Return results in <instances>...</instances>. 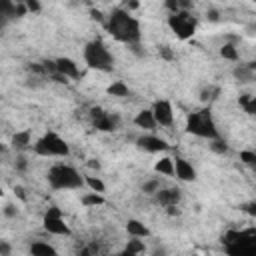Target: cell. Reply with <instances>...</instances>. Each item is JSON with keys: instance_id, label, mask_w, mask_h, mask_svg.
<instances>
[{"instance_id": "obj_1", "label": "cell", "mask_w": 256, "mask_h": 256, "mask_svg": "<svg viewBox=\"0 0 256 256\" xmlns=\"http://www.w3.org/2000/svg\"><path fill=\"white\" fill-rule=\"evenodd\" d=\"M106 28L118 42H124L130 46H136L140 42V36H142L140 34V22L134 16H130V12H126L124 8L112 10V14L106 20Z\"/></svg>"}, {"instance_id": "obj_2", "label": "cell", "mask_w": 256, "mask_h": 256, "mask_svg": "<svg viewBox=\"0 0 256 256\" xmlns=\"http://www.w3.org/2000/svg\"><path fill=\"white\" fill-rule=\"evenodd\" d=\"M46 180H48L50 188H54V190H74V188L84 186V178L80 176V172L74 166L64 164V162L50 166Z\"/></svg>"}, {"instance_id": "obj_3", "label": "cell", "mask_w": 256, "mask_h": 256, "mask_svg": "<svg viewBox=\"0 0 256 256\" xmlns=\"http://www.w3.org/2000/svg\"><path fill=\"white\" fill-rule=\"evenodd\" d=\"M84 62L88 64V68L102 70V72H110L114 68V56L100 38L90 40L84 46Z\"/></svg>"}, {"instance_id": "obj_4", "label": "cell", "mask_w": 256, "mask_h": 256, "mask_svg": "<svg viewBox=\"0 0 256 256\" xmlns=\"http://www.w3.org/2000/svg\"><path fill=\"white\" fill-rule=\"evenodd\" d=\"M186 130L190 134H194L198 138H206V140L220 138L218 130H216V124L212 120L210 108H204V110H198V112H190L188 118H186Z\"/></svg>"}, {"instance_id": "obj_5", "label": "cell", "mask_w": 256, "mask_h": 256, "mask_svg": "<svg viewBox=\"0 0 256 256\" xmlns=\"http://www.w3.org/2000/svg\"><path fill=\"white\" fill-rule=\"evenodd\" d=\"M32 150L34 154L38 156H44V158H52V156H70V146L68 142L58 136L56 132H46L42 134L34 144H32Z\"/></svg>"}, {"instance_id": "obj_6", "label": "cell", "mask_w": 256, "mask_h": 256, "mask_svg": "<svg viewBox=\"0 0 256 256\" xmlns=\"http://www.w3.org/2000/svg\"><path fill=\"white\" fill-rule=\"evenodd\" d=\"M196 24H198V20H196L190 12H186V10H180V12L168 16V26L172 28V32H174L180 40H188V38L194 34Z\"/></svg>"}, {"instance_id": "obj_7", "label": "cell", "mask_w": 256, "mask_h": 256, "mask_svg": "<svg viewBox=\"0 0 256 256\" xmlns=\"http://www.w3.org/2000/svg\"><path fill=\"white\" fill-rule=\"evenodd\" d=\"M90 120H92V126L100 132H114L120 128V116L116 112H106L102 108H92Z\"/></svg>"}, {"instance_id": "obj_8", "label": "cell", "mask_w": 256, "mask_h": 256, "mask_svg": "<svg viewBox=\"0 0 256 256\" xmlns=\"http://www.w3.org/2000/svg\"><path fill=\"white\" fill-rule=\"evenodd\" d=\"M150 110H152V116H154L156 124L170 126L174 122V110H172V104L168 100H156Z\"/></svg>"}, {"instance_id": "obj_9", "label": "cell", "mask_w": 256, "mask_h": 256, "mask_svg": "<svg viewBox=\"0 0 256 256\" xmlns=\"http://www.w3.org/2000/svg\"><path fill=\"white\" fill-rule=\"evenodd\" d=\"M136 146L144 152H166L170 146L164 138L156 136V134H142L136 138Z\"/></svg>"}, {"instance_id": "obj_10", "label": "cell", "mask_w": 256, "mask_h": 256, "mask_svg": "<svg viewBox=\"0 0 256 256\" xmlns=\"http://www.w3.org/2000/svg\"><path fill=\"white\" fill-rule=\"evenodd\" d=\"M172 162H174V174L178 180H182V182H194L196 180V170L188 160H184L182 156H176V158H172Z\"/></svg>"}, {"instance_id": "obj_11", "label": "cell", "mask_w": 256, "mask_h": 256, "mask_svg": "<svg viewBox=\"0 0 256 256\" xmlns=\"http://www.w3.org/2000/svg\"><path fill=\"white\" fill-rule=\"evenodd\" d=\"M54 68L60 76L64 78H78L80 76V70H78V64L72 60V58H66V56H60L54 60Z\"/></svg>"}, {"instance_id": "obj_12", "label": "cell", "mask_w": 256, "mask_h": 256, "mask_svg": "<svg viewBox=\"0 0 256 256\" xmlns=\"http://www.w3.org/2000/svg\"><path fill=\"white\" fill-rule=\"evenodd\" d=\"M42 226L50 234H56V236H72V230L64 222V218H44L42 220Z\"/></svg>"}, {"instance_id": "obj_13", "label": "cell", "mask_w": 256, "mask_h": 256, "mask_svg": "<svg viewBox=\"0 0 256 256\" xmlns=\"http://www.w3.org/2000/svg\"><path fill=\"white\" fill-rule=\"evenodd\" d=\"M154 196H156V202L164 208H172L180 202V190L178 188H164V190L160 188Z\"/></svg>"}, {"instance_id": "obj_14", "label": "cell", "mask_w": 256, "mask_h": 256, "mask_svg": "<svg viewBox=\"0 0 256 256\" xmlns=\"http://www.w3.org/2000/svg\"><path fill=\"white\" fill-rule=\"evenodd\" d=\"M30 144H32V134H30V130H20V132H16V134L10 138V146H12L14 150H18V152L30 148Z\"/></svg>"}, {"instance_id": "obj_15", "label": "cell", "mask_w": 256, "mask_h": 256, "mask_svg": "<svg viewBox=\"0 0 256 256\" xmlns=\"http://www.w3.org/2000/svg\"><path fill=\"white\" fill-rule=\"evenodd\" d=\"M126 232H128L130 238H140V240L146 238V236H150V230L140 220H136V218H130L126 222Z\"/></svg>"}, {"instance_id": "obj_16", "label": "cell", "mask_w": 256, "mask_h": 256, "mask_svg": "<svg viewBox=\"0 0 256 256\" xmlns=\"http://www.w3.org/2000/svg\"><path fill=\"white\" fill-rule=\"evenodd\" d=\"M28 254H30V256H58L56 248L50 246L48 242H42V240L32 242L30 248H28Z\"/></svg>"}, {"instance_id": "obj_17", "label": "cell", "mask_w": 256, "mask_h": 256, "mask_svg": "<svg viewBox=\"0 0 256 256\" xmlns=\"http://www.w3.org/2000/svg\"><path fill=\"white\" fill-rule=\"evenodd\" d=\"M134 124L142 130H154L156 128V122H154V116H152V110H140L136 116H134Z\"/></svg>"}, {"instance_id": "obj_18", "label": "cell", "mask_w": 256, "mask_h": 256, "mask_svg": "<svg viewBox=\"0 0 256 256\" xmlns=\"http://www.w3.org/2000/svg\"><path fill=\"white\" fill-rule=\"evenodd\" d=\"M234 78H236L238 82H242V84L252 82V80H254V64L250 62V64H240V66H236V68H234Z\"/></svg>"}, {"instance_id": "obj_19", "label": "cell", "mask_w": 256, "mask_h": 256, "mask_svg": "<svg viewBox=\"0 0 256 256\" xmlns=\"http://www.w3.org/2000/svg\"><path fill=\"white\" fill-rule=\"evenodd\" d=\"M16 18V4L10 0H0V20L10 22Z\"/></svg>"}, {"instance_id": "obj_20", "label": "cell", "mask_w": 256, "mask_h": 256, "mask_svg": "<svg viewBox=\"0 0 256 256\" xmlns=\"http://www.w3.org/2000/svg\"><path fill=\"white\" fill-rule=\"evenodd\" d=\"M154 170H156L158 174H164V176H172V174H174V162H172V158H168V156L160 158V160L154 164Z\"/></svg>"}, {"instance_id": "obj_21", "label": "cell", "mask_w": 256, "mask_h": 256, "mask_svg": "<svg viewBox=\"0 0 256 256\" xmlns=\"http://www.w3.org/2000/svg\"><path fill=\"white\" fill-rule=\"evenodd\" d=\"M108 94H110V96H116V98H124V96L130 94V88H128L122 80H116V82H112V84L108 86Z\"/></svg>"}, {"instance_id": "obj_22", "label": "cell", "mask_w": 256, "mask_h": 256, "mask_svg": "<svg viewBox=\"0 0 256 256\" xmlns=\"http://www.w3.org/2000/svg\"><path fill=\"white\" fill-rule=\"evenodd\" d=\"M80 202L84 204V206H102L106 200H104V196L102 194H96V192H86L82 198H80Z\"/></svg>"}, {"instance_id": "obj_23", "label": "cell", "mask_w": 256, "mask_h": 256, "mask_svg": "<svg viewBox=\"0 0 256 256\" xmlns=\"http://www.w3.org/2000/svg\"><path fill=\"white\" fill-rule=\"evenodd\" d=\"M84 184L90 188V192H96V194H102L106 190V184L98 176H86L84 178Z\"/></svg>"}, {"instance_id": "obj_24", "label": "cell", "mask_w": 256, "mask_h": 256, "mask_svg": "<svg viewBox=\"0 0 256 256\" xmlns=\"http://www.w3.org/2000/svg\"><path fill=\"white\" fill-rule=\"evenodd\" d=\"M238 102H240V106H242L250 116H252V114H256V98H254L252 94H242Z\"/></svg>"}, {"instance_id": "obj_25", "label": "cell", "mask_w": 256, "mask_h": 256, "mask_svg": "<svg viewBox=\"0 0 256 256\" xmlns=\"http://www.w3.org/2000/svg\"><path fill=\"white\" fill-rule=\"evenodd\" d=\"M218 94H220V88H218V86H206V88L200 92V100H202V102H212V100L218 98Z\"/></svg>"}, {"instance_id": "obj_26", "label": "cell", "mask_w": 256, "mask_h": 256, "mask_svg": "<svg viewBox=\"0 0 256 256\" xmlns=\"http://www.w3.org/2000/svg\"><path fill=\"white\" fill-rule=\"evenodd\" d=\"M220 56L224 58V60H238V50H236V46L234 44H224L222 48H220Z\"/></svg>"}, {"instance_id": "obj_27", "label": "cell", "mask_w": 256, "mask_h": 256, "mask_svg": "<svg viewBox=\"0 0 256 256\" xmlns=\"http://www.w3.org/2000/svg\"><path fill=\"white\" fill-rule=\"evenodd\" d=\"M126 250H130V252H134V254H142L144 250H146V246H144V240H140V238H130L128 240V244H126Z\"/></svg>"}, {"instance_id": "obj_28", "label": "cell", "mask_w": 256, "mask_h": 256, "mask_svg": "<svg viewBox=\"0 0 256 256\" xmlns=\"http://www.w3.org/2000/svg\"><path fill=\"white\" fill-rule=\"evenodd\" d=\"M212 144H210V148H212V152H216V154H226L228 152V144L222 140V138H214V140H210Z\"/></svg>"}, {"instance_id": "obj_29", "label": "cell", "mask_w": 256, "mask_h": 256, "mask_svg": "<svg viewBox=\"0 0 256 256\" xmlns=\"http://www.w3.org/2000/svg\"><path fill=\"white\" fill-rule=\"evenodd\" d=\"M240 162L246 164V166H254V164H256V152H252V150H242V152H240Z\"/></svg>"}, {"instance_id": "obj_30", "label": "cell", "mask_w": 256, "mask_h": 256, "mask_svg": "<svg viewBox=\"0 0 256 256\" xmlns=\"http://www.w3.org/2000/svg\"><path fill=\"white\" fill-rule=\"evenodd\" d=\"M160 190V180H148L142 184V192L144 194H156Z\"/></svg>"}, {"instance_id": "obj_31", "label": "cell", "mask_w": 256, "mask_h": 256, "mask_svg": "<svg viewBox=\"0 0 256 256\" xmlns=\"http://www.w3.org/2000/svg\"><path fill=\"white\" fill-rule=\"evenodd\" d=\"M96 254H98V244H96V242L86 244V246L78 252V256H96Z\"/></svg>"}, {"instance_id": "obj_32", "label": "cell", "mask_w": 256, "mask_h": 256, "mask_svg": "<svg viewBox=\"0 0 256 256\" xmlns=\"http://www.w3.org/2000/svg\"><path fill=\"white\" fill-rule=\"evenodd\" d=\"M44 218H64L62 216V210L58 206H50L46 212H44Z\"/></svg>"}, {"instance_id": "obj_33", "label": "cell", "mask_w": 256, "mask_h": 256, "mask_svg": "<svg viewBox=\"0 0 256 256\" xmlns=\"http://www.w3.org/2000/svg\"><path fill=\"white\" fill-rule=\"evenodd\" d=\"M24 6H26V10H28V12H40V8H42L38 0H26V2H24Z\"/></svg>"}, {"instance_id": "obj_34", "label": "cell", "mask_w": 256, "mask_h": 256, "mask_svg": "<svg viewBox=\"0 0 256 256\" xmlns=\"http://www.w3.org/2000/svg\"><path fill=\"white\" fill-rule=\"evenodd\" d=\"M14 168H16L18 172H24V170L28 168V160H26L24 156H18V158H16V162H14Z\"/></svg>"}, {"instance_id": "obj_35", "label": "cell", "mask_w": 256, "mask_h": 256, "mask_svg": "<svg viewBox=\"0 0 256 256\" xmlns=\"http://www.w3.org/2000/svg\"><path fill=\"white\" fill-rule=\"evenodd\" d=\"M2 212H4V216H8V218H16V216H18V208H16L14 204H6Z\"/></svg>"}, {"instance_id": "obj_36", "label": "cell", "mask_w": 256, "mask_h": 256, "mask_svg": "<svg viewBox=\"0 0 256 256\" xmlns=\"http://www.w3.org/2000/svg\"><path fill=\"white\" fill-rule=\"evenodd\" d=\"M0 256H12V246L6 240H0Z\"/></svg>"}, {"instance_id": "obj_37", "label": "cell", "mask_w": 256, "mask_h": 256, "mask_svg": "<svg viewBox=\"0 0 256 256\" xmlns=\"http://www.w3.org/2000/svg\"><path fill=\"white\" fill-rule=\"evenodd\" d=\"M172 14H176V12H180V4H178V0H166V4H164Z\"/></svg>"}, {"instance_id": "obj_38", "label": "cell", "mask_w": 256, "mask_h": 256, "mask_svg": "<svg viewBox=\"0 0 256 256\" xmlns=\"http://www.w3.org/2000/svg\"><path fill=\"white\" fill-rule=\"evenodd\" d=\"M160 56H162L164 60H172V58H174V52H172L168 46H162V48H160Z\"/></svg>"}, {"instance_id": "obj_39", "label": "cell", "mask_w": 256, "mask_h": 256, "mask_svg": "<svg viewBox=\"0 0 256 256\" xmlns=\"http://www.w3.org/2000/svg\"><path fill=\"white\" fill-rule=\"evenodd\" d=\"M206 18H208L210 22H218V20H220V14H218V10H208V12H206Z\"/></svg>"}, {"instance_id": "obj_40", "label": "cell", "mask_w": 256, "mask_h": 256, "mask_svg": "<svg viewBox=\"0 0 256 256\" xmlns=\"http://www.w3.org/2000/svg\"><path fill=\"white\" fill-rule=\"evenodd\" d=\"M14 194H16L22 202H26V190H24L22 186H14Z\"/></svg>"}, {"instance_id": "obj_41", "label": "cell", "mask_w": 256, "mask_h": 256, "mask_svg": "<svg viewBox=\"0 0 256 256\" xmlns=\"http://www.w3.org/2000/svg\"><path fill=\"white\" fill-rule=\"evenodd\" d=\"M90 14H92V18H94V20H100V22L104 20V18H102V12H100V10H94V8H92V10H90Z\"/></svg>"}, {"instance_id": "obj_42", "label": "cell", "mask_w": 256, "mask_h": 256, "mask_svg": "<svg viewBox=\"0 0 256 256\" xmlns=\"http://www.w3.org/2000/svg\"><path fill=\"white\" fill-rule=\"evenodd\" d=\"M114 256H138V254H134V252H130V250H122V252H118V254H114Z\"/></svg>"}, {"instance_id": "obj_43", "label": "cell", "mask_w": 256, "mask_h": 256, "mask_svg": "<svg viewBox=\"0 0 256 256\" xmlns=\"http://www.w3.org/2000/svg\"><path fill=\"white\" fill-rule=\"evenodd\" d=\"M88 166H90V168H96V170H98V168H100V162H98V160H90V162H88Z\"/></svg>"}, {"instance_id": "obj_44", "label": "cell", "mask_w": 256, "mask_h": 256, "mask_svg": "<svg viewBox=\"0 0 256 256\" xmlns=\"http://www.w3.org/2000/svg\"><path fill=\"white\" fill-rule=\"evenodd\" d=\"M2 152H6V146H4L2 142H0V154H2Z\"/></svg>"}, {"instance_id": "obj_45", "label": "cell", "mask_w": 256, "mask_h": 256, "mask_svg": "<svg viewBox=\"0 0 256 256\" xmlns=\"http://www.w3.org/2000/svg\"><path fill=\"white\" fill-rule=\"evenodd\" d=\"M6 24H8V22H4V20H0V30H2V28H4Z\"/></svg>"}, {"instance_id": "obj_46", "label": "cell", "mask_w": 256, "mask_h": 256, "mask_svg": "<svg viewBox=\"0 0 256 256\" xmlns=\"http://www.w3.org/2000/svg\"><path fill=\"white\" fill-rule=\"evenodd\" d=\"M2 196H4V188L0 186V198H2Z\"/></svg>"}, {"instance_id": "obj_47", "label": "cell", "mask_w": 256, "mask_h": 256, "mask_svg": "<svg viewBox=\"0 0 256 256\" xmlns=\"http://www.w3.org/2000/svg\"><path fill=\"white\" fill-rule=\"evenodd\" d=\"M192 256H198V254H192Z\"/></svg>"}]
</instances>
